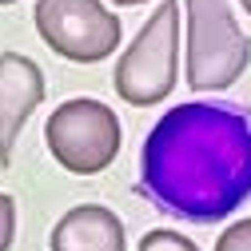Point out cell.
<instances>
[{
	"label": "cell",
	"mask_w": 251,
	"mask_h": 251,
	"mask_svg": "<svg viewBox=\"0 0 251 251\" xmlns=\"http://www.w3.org/2000/svg\"><path fill=\"white\" fill-rule=\"evenodd\" d=\"M140 196L187 224H219L251 200V108L187 100L155 120L140 151Z\"/></svg>",
	"instance_id": "1"
},
{
	"label": "cell",
	"mask_w": 251,
	"mask_h": 251,
	"mask_svg": "<svg viewBox=\"0 0 251 251\" xmlns=\"http://www.w3.org/2000/svg\"><path fill=\"white\" fill-rule=\"evenodd\" d=\"M176 76H179V0H160V8L148 16L128 52L116 60L112 80L120 100H128L132 108H148L172 96Z\"/></svg>",
	"instance_id": "2"
},
{
	"label": "cell",
	"mask_w": 251,
	"mask_h": 251,
	"mask_svg": "<svg viewBox=\"0 0 251 251\" xmlns=\"http://www.w3.org/2000/svg\"><path fill=\"white\" fill-rule=\"evenodd\" d=\"M251 64V40L231 16L227 0H187V84L224 92Z\"/></svg>",
	"instance_id": "3"
},
{
	"label": "cell",
	"mask_w": 251,
	"mask_h": 251,
	"mask_svg": "<svg viewBox=\"0 0 251 251\" xmlns=\"http://www.w3.org/2000/svg\"><path fill=\"white\" fill-rule=\"evenodd\" d=\"M52 160L72 176H100L124 144L120 116L100 100H64L44 124Z\"/></svg>",
	"instance_id": "4"
},
{
	"label": "cell",
	"mask_w": 251,
	"mask_h": 251,
	"mask_svg": "<svg viewBox=\"0 0 251 251\" xmlns=\"http://www.w3.org/2000/svg\"><path fill=\"white\" fill-rule=\"evenodd\" d=\"M36 32L56 56L96 64L120 48L124 28L100 0H36Z\"/></svg>",
	"instance_id": "5"
},
{
	"label": "cell",
	"mask_w": 251,
	"mask_h": 251,
	"mask_svg": "<svg viewBox=\"0 0 251 251\" xmlns=\"http://www.w3.org/2000/svg\"><path fill=\"white\" fill-rule=\"evenodd\" d=\"M44 104V72L20 52H0V168L12 164L28 116Z\"/></svg>",
	"instance_id": "6"
},
{
	"label": "cell",
	"mask_w": 251,
	"mask_h": 251,
	"mask_svg": "<svg viewBox=\"0 0 251 251\" xmlns=\"http://www.w3.org/2000/svg\"><path fill=\"white\" fill-rule=\"evenodd\" d=\"M48 251H128V239L116 211L104 203H80L56 219Z\"/></svg>",
	"instance_id": "7"
},
{
	"label": "cell",
	"mask_w": 251,
	"mask_h": 251,
	"mask_svg": "<svg viewBox=\"0 0 251 251\" xmlns=\"http://www.w3.org/2000/svg\"><path fill=\"white\" fill-rule=\"evenodd\" d=\"M136 251H200V247L187 239V235L172 231V227H155V231H148V235L140 239Z\"/></svg>",
	"instance_id": "8"
},
{
	"label": "cell",
	"mask_w": 251,
	"mask_h": 251,
	"mask_svg": "<svg viewBox=\"0 0 251 251\" xmlns=\"http://www.w3.org/2000/svg\"><path fill=\"white\" fill-rule=\"evenodd\" d=\"M215 251H251V219H239V224H231L224 235H219Z\"/></svg>",
	"instance_id": "9"
},
{
	"label": "cell",
	"mask_w": 251,
	"mask_h": 251,
	"mask_svg": "<svg viewBox=\"0 0 251 251\" xmlns=\"http://www.w3.org/2000/svg\"><path fill=\"white\" fill-rule=\"evenodd\" d=\"M16 239V200L0 192V251H8Z\"/></svg>",
	"instance_id": "10"
},
{
	"label": "cell",
	"mask_w": 251,
	"mask_h": 251,
	"mask_svg": "<svg viewBox=\"0 0 251 251\" xmlns=\"http://www.w3.org/2000/svg\"><path fill=\"white\" fill-rule=\"evenodd\" d=\"M116 4H148V0H116Z\"/></svg>",
	"instance_id": "11"
},
{
	"label": "cell",
	"mask_w": 251,
	"mask_h": 251,
	"mask_svg": "<svg viewBox=\"0 0 251 251\" xmlns=\"http://www.w3.org/2000/svg\"><path fill=\"white\" fill-rule=\"evenodd\" d=\"M239 4H243V12H247V16H251V0H239Z\"/></svg>",
	"instance_id": "12"
},
{
	"label": "cell",
	"mask_w": 251,
	"mask_h": 251,
	"mask_svg": "<svg viewBox=\"0 0 251 251\" xmlns=\"http://www.w3.org/2000/svg\"><path fill=\"white\" fill-rule=\"evenodd\" d=\"M0 4H16V0H0Z\"/></svg>",
	"instance_id": "13"
}]
</instances>
